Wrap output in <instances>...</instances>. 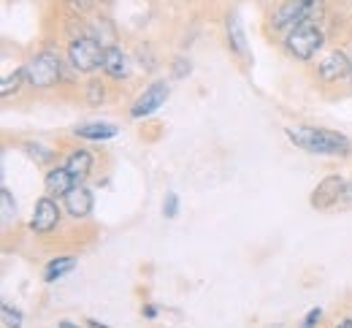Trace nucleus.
<instances>
[{"label": "nucleus", "instance_id": "obj_7", "mask_svg": "<svg viewBox=\"0 0 352 328\" xmlns=\"http://www.w3.org/2000/svg\"><path fill=\"white\" fill-rule=\"evenodd\" d=\"M168 95H171V90H168L166 82H155L152 87H146L144 93L135 98V103H133V109H131V117L133 120H141V117L155 114V111L168 100Z\"/></svg>", "mask_w": 352, "mask_h": 328}, {"label": "nucleus", "instance_id": "obj_26", "mask_svg": "<svg viewBox=\"0 0 352 328\" xmlns=\"http://www.w3.org/2000/svg\"><path fill=\"white\" fill-rule=\"evenodd\" d=\"M87 328H109V326H103V323H98V320H87Z\"/></svg>", "mask_w": 352, "mask_h": 328}, {"label": "nucleus", "instance_id": "obj_1", "mask_svg": "<svg viewBox=\"0 0 352 328\" xmlns=\"http://www.w3.org/2000/svg\"><path fill=\"white\" fill-rule=\"evenodd\" d=\"M287 139L311 155H350L352 149L347 136L325 128H287Z\"/></svg>", "mask_w": 352, "mask_h": 328}, {"label": "nucleus", "instance_id": "obj_24", "mask_svg": "<svg viewBox=\"0 0 352 328\" xmlns=\"http://www.w3.org/2000/svg\"><path fill=\"white\" fill-rule=\"evenodd\" d=\"M68 6L74 8V11H79V14H85L92 8V0H68Z\"/></svg>", "mask_w": 352, "mask_h": 328}, {"label": "nucleus", "instance_id": "obj_22", "mask_svg": "<svg viewBox=\"0 0 352 328\" xmlns=\"http://www.w3.org/2000/svg\"><path fill=\"white\" fill-rule=\"evenodd\" d=\"M320 318H322V309L320 307H314V309H309L307 318L301 320V328H317V323H320Z\"/></svg>", "mask_w": 352, "mask_h": 328}, {"label": "nucleus", "instance_id": "obj_13", "mask_svg": "<svg viewBox=\"0 0 352 328\" xmlns=\"http://www.w3.org/2000/svg\"><path fill=\"white\" fill-rule=\"evenodd\" d=\"M65 168L74 174V179H76V182L87 179L89 171H92V155H89L87 149H74V152H71V157L65 160Z\"/></svg>", "mask_w": 352, "mask_h": 328}, {"label": "nucleus", "instance_id": "obj_27", "mask_svg": "<svg viewBox=\"0 0 352 328\" xmlns=\"http://www.w3.org/2000/svg\"><path fill=\"white\" fill-rule=\"evenodd\" d=\"M339 328H352V318H347V320H342V323H339Z\"/></svg>", "mask_w": 352, "mask_h": 328}, {"label": "nucleus", "instance_id": "obj_18", "mask_svg": "<svg viewBox=\"0 0 352 328\" xmlns=\"http://www.w3.org/2000/svg\"><path fill=\"white\" fill-rule=\"evenodd\" d=\"M0 318H3V326L6 328H22V323H25L22 312L14 309L11 304H3V307H0Z\"/></svg>", "mask_w": 352, "mask_h": 328}, {"label": "nucleus", "instance_id": "obj_19", "mask_svg": "<svg viewBox=\"0 0 352 328\" xmlns=\"http://www.w3.org/2000/svg\"><path fill=\"white\" fill-rule=\"evenodd\" d=\"M25 79H28L25 68H19L14 76H6V79H3V85H0V95H3V98H8L11 93H16V90H19V85H22Z\"/></svg>", "mask_w": 352, "mask_h": 328}, {"label": "nucleus", "instance_id": "obj_11", "mask_svg": "<svg viewBox=\"0 0 352 328\" xmlns=\"http://www.w3.org/2000/svg\"><path fill=\"white\" fill-rule=\"evenodd\" d=\"M63 198H65L68 215L76 217V220H85L89 212H92V193L87 188H82V185H76V188L71 190L68 195H63Z\"/></svg>", "mask_w": 352, "mask_h": 328}, {"label": "nucleus", "instance_id": "obj_17", "mask_svg": "<svg viewBox=\"0 0 352 328\" xmlns=\"http://www.w3.org/2000/svg\"><path fill=\"white\" fill-rule=\"evenodd\" d=\"M0 215H3V226H11L16 220V204L8 188L0 190Z\"/></svg>", "mask_w": 352, "mask_h": 328}, {"label": "nucleus", "instance_id": "obj_25", "mask_svg": "<svg viewBox=\"0 0 352 328\" xmlns=\"http://www.w3.org/2000/svg\"><path fill=\"white\" fill-rule=\"evenodd\" d=\"M144 315H146V318H155V315H157V309H155V307H146V309H144Z\"/></svg>", "mask_w": 352, "mask_h": 328}, {"label": "nucleus", "instance_id": "obj_28", "mask_svg": "<svg viewBox=\"0 0 352 328\" xmlns=\"http://www.w3.org/2000/svg\"><path fill=\"white\" fill-rule=\"evenodd\" d=\"M60 328H79V326H74V323H68V320H63V323H60Z\"/></svg>", "mask_w": 352, "mask_h": 328}, {"label": "nucleus", "instance_id": "obj_12", "mask_svg": "<svg viewBox=\"0 0 352 328\" xmlns=\"http://www.w3.org/2000/svg\"><path fill=\"white\" fill-rule=\"evenodd\" d=\"M44 185H46V193H49V195H68L79 182H76L74 174L63 166V168H52V171L46 174Z\"/></svg>", "mask_w": 352, "mask_h": 328}, {"label": "nucleus", "instance_id": "obj_16", "mask_svg": "<svg viewBox=\"0 0 352 328\" xmlns=\"http://www.w3.org/2000/svg\"><path fill=\"white\" fill-rule=\"evenodd\" d=\"M74 269H76V258H71V255L54 258V261H49V266H46L44 280L46 282H57L60 277H65L68 272H74Z\"/></svg>", "mask_w": 352, "mask_h": 328}, {"label": "nucleus", "instance_id": "obj_8", "mask_svg": "<svg viewBox=\"0 0 352 328\" xmlns=\"http://www.w3.org/2000/svg\"><path fill=\"white\" fill-rule=\"evenodd\" d=\"M57 223H60V206L44 195L38 204H36V212H33V220H30V228L36 231V234H49V231H54L57 228Z\"/></svg>", "mask_w": 352, "mask_h": 328}, {"label": "nucleus", "instance_id": "obj_23", "mask_svg": "<svg viewBox=\"0 0 352 328\" xmlns=\"http://www.w3.org/2000/svg\"><path fill=\"white\" fill-rule=\"evenodd\" d=\"M174 65H176V68H174V76H176V79H184V76L190 74V63H184L182 57H176Z\"/></svg>", "mask_w": 352, "mask_h": 328}, {"label": "nucleus", "instance_id": "obj_5", "mask_svg": "<svg viewBox=\"0 0 352 328\" xmlns=\"http://www.w3.org/2000/svg\"><path fill=\"white\" fill-rule=\"evenodd\" d=\"M103 49L98 39L92 36H82V39H74L71 47H68V60L76 71L82 74H89L95 68H103Z\"/></svg>", "mask_w": 352, "mask_h": 328}, {"label": "nucleus", "instance_id": "obj_3", "mask_svg": "<svg viewBox=\"0 0 352 328\" xmlns=\"http://www.w3.org/2000/svg\"><path fill=\"white\" fill-rule=\"evenodd\" d=\"M311 206L314 209H344L352 206V182L342 177H328L320 182V188L311 193Z\"/></svg>", "mask_w": 352, "mask_h": 328}, {"label": "nucleus", "instance_id": "obj_6", "mask_svg": "<svg viewBox=\"0 0 352 328\" xmlns=\"http://www.w3.org/2000/svg\"><path fill=\"white\" fill-rule=\"evenodd\" d=\"M322 47V33L314 22H301L287 36V52L298 60H311Z\"/></svg>", "mask_w": 352, "mask_h": 328}, {"label": "nucleus", "instance_id": "obj_20", "mask_svg": "<svg viewBox=\"0 0 352 328\" xmlns=\"http://www.w3.org/2000/svg\"><path fill=\"white\" fill-rule=\"evenodd\" d=\"M163 215H166L168 220H174L176 215H179V195H176V193H168V195H166V201H163Z\"/></svg>", "mask_w": 352, "mask_h": 328}, {"label": "nucleus", "instance_id": "obj_4", "mask_svg": "<svg viewBox=\"0 0 352 328\" xmlns=\"http://www.w3.org/2000/svg\"><path fill=\"white\" fill-rule=\"evenodd\" d=\"M25 74H28V82L30 87H38V90H49L60 82L63 76V65H60V57L54 52H41L36 54L28 65H25Z\"/></svg>", "mask_w": 352, "mask_h": 328}, {"label": "nucleus", "instance_id": "obj_9", "mask_svg": "<svg viewBox=\"0 0 352 328\" xmlns=\"http://www.w3.org/2000/svg\"><path fill=\"white\" fill-rule=\"evenodd\" d=\"M350 68H352V60L344 54V52H331L320 65H317V74L322 82H339L344 76H350Z\"/></svg>", "mask_w": 352, "mask_h": 328}, {"label": "nucleus", "instance_id": "obj_10", "mask_svg": "<svg viewBox=\"0 0 352 328\" xmlns=\"http://www.w3.org/2000/svg\"><path fill=\"white\" fill-rule=\"evenodd\" d=\"M103 71L111 76V79H128L131 74V65H128V57L120 47H106L103 49Z\"/></svg>", "mask_w": 352, "mask_h": 328}, {"label": "nucleus", "instance_id": "obj_21", "mask_svg": "<svg viewBox=\"0 0 352 328\" xmlns=\"http://www.w3.org/2000/svg\"><path fill=\"white\" fill-rule=\"evenodd\" d=\"M87 100L92 106H98L103 100V85L100 82H89L87 85Z\"/></svg>", "mask_w": 352, "mask_h": 328}, {"label": "nucleus", "instance_id": "obj_14", "mask_svg": "<svg viewBox=\"0 0 352 328\" xmlns=\"http://www.w3.org/2000/svg\"><path fill=\"white\" fill-rule=\"evenodd\" d=\"M74 133H76L79 139L106 141V139H114L120 131H117V125H111V122H89V125H79Z\"/></svg>", "mask_w": 352, "mask_h": 328}, {"label": "nucleus", "instance_id": "obj_15", "mask_svg": "<svg viewBox=\"0 0 352 328\" xmlns=\"http://www.w3.org/2000/svg\"><path fill=\"white\" fill-rule=\"evenodd\" d=\"M228 44L239 57H247V36L241 30L239 17H228Z\"/></svg>", "mask_w": 352, "mask_h": 328}, {"label": "nucleus", "instance_id": "obj_29", "mask_svg": "<svg viewBox=\"0 0 352 328\" xmlns=\"http://www.w3.org/2000/svg\"><path fill=\"white\" fill-rule=\"evenodd\" d=\"M350 79H352V68H350Z\"/></svg>", "mask_w": 352, "mask_h": 328}, {"label": "nucleus", "instance_id": "obj_2", "mask_svg": "<svg viewBox=\"0 0 352 328\" xmlns=\"http://www.w3.org/2000/svg\"><path fill=\"white\" fill-rule=\"evenodd\" d=\"M320 14H322V0H287L271 17V28L285 30V28H296L301 22H317Z\"/></svg>", "mask_w": 352, "mask_h": 328}]
</instances>
